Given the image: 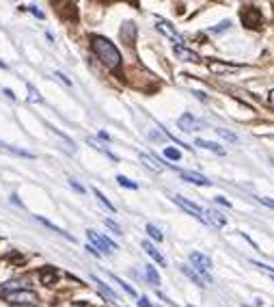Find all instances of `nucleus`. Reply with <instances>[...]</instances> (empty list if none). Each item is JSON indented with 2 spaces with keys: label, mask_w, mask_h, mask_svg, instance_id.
Listing matches in <instances>:
<instances>
[{
  "label": "nucleus",
  "mask_w": 274,
  "mask_h": 307,
  "mask_svg": "<svg viewBox=\"0 0 274 307\" xmlns=\"http://www.w3.org/2000/svg\"><path fill=\"white\" fill-rule=\"evenodd\" d=\"M91 46H93V52L97 54V58L102 61L108 69H119L121 67V52L117 50V46L108 41L106 37H99L95 35L91 39Z\"/></svg>",
  "instance_id": "obj_1"
},
{
  "label": "nucleus",
  "mask_w": 274,
  "mask_h": 307,
  "mask_svg": "<svg viewBox=\"0 0 274 307\" xmlns=\"http://www.w3.org/2000/svg\"><path fill=\"white\" fill-rule=\"evenodd\" d=\"M87 238H89V243H91V247H93L95 251L99 249V256H110L112 251L119 249V247L112 243V240H108L102 234H97L95 229H87Z\"/></svg>",
  "instance_id": "obj_2"
},
{
  "label": "nucleus",
  "mask_w": 274,
  "mask_h": 307,
  "mask_svg": "<svg viewBox=\"0 0 274 307\" xmlns=\"http://www.w3.org/2000/svg\"><path fill=\"white\" fill-rule=\"evenodd\" d=\"M7 301L13 307H37L39 297L33 290H13L7 292Z\"/></svg>",
  "instance_id": "obj_3"
},
{
  "label": "nucleus",
  "mask_w": 274,
  "mask_h": 307,
  "mask_svg": "<svg viewBox=\"0 0 274 307\" xmlns=\"http://www.w3.org/2000/svg\"><path fill=\"white\" fill-rule=\"evenodd\" d=\"M173 202H175L180 208L183 210V212H188L190 216H194V218H199L201 223H207L205 221V210H201V205H196L194 202H190V199H183V197H180V195H173Z\"/></svg>",
  "instance_id": "obj_4"
},
{
  "label": "nucleus",
  "mask_w": 274,
  "mask_h": 307,
  "mask_svg": "<svg viewBox=\"0 0 274 307\" xmlns=\"http://www.w3.org/2000/svg\"><path fill=\"white\" fill-rule=\"evenodd\" d=\"M180 270L192 283H196V286H203V288H210L212 286V277H210V273H205V270H196L192 266H182Z\"/></svg>",
  "instance_id": "obj_5"
},
{
  "label": "nucleus",
  "mask_w": 274,
  "mask_h": 307,
  "mask_svg": "<svg viewBox=\"0 0 274 307\" xmlns=\"http://www.w3.org/2000/svg\"><path fill=\"white\" fill-rule=\"evenodd\" d=\"M158 31L160 33H162L164 35V37H169L171 41H173V46H182L183 44V37H182V35L180 33H177L175 31V28H173V24H169V22H164V20H160L158 22Z\"/></svg>",
  "instance_id": "obj_6"
},
{
  "label": "nucleus",
  "mask_w": 274,
  "mask_h": 307,
  "mask_svg": "<svg viewBox=\"0 0 274 307\" xmlns=\"http://www.w3.org/2000/svg\"><path fill=\"white\" fill-rule=\"evenodd\" d=\"M177 126H180L182 130H186V132H196V130L203 126V121H199L194 115H190V113H183L180 119H177Z\"/></svg>",
  "instance_id": "obj_7"
},
{
  "label": "nucleus",
  "mask_w": 274,
  "mask_h": 307,
  "mask_svg": "<svg viewBox=\"0 0 274 307\" xmlns=\"http://www.w3.org/2000/svg\"><path fill=\"white\" fill-rule=\"evenodd\" d=\"M212 74H218V76H229V74H235L240 69V65H229V63H220V61H210L207 63Z\"/></svg>",
  "instance_id": "obj_8"
},
{
  "label": "nucleus",
  "mask_w": 274,
  "mask_h": 307,
  "mask_svg": "<svg viewBox=\"0 0 274 307\" xmlns=\"http://www.w3.org/2000/svg\"><path fill=\"white\" fill-rule=\"evenodd\" d=\"M190 262H192V268L196 270H210L212 268V259L205 256V253H199V251H194V253H190Z\"/></svg>",
  "instance_id": "obj_9"
},
{
  "label": "nucleus",
  "mask_w": 274,
  "mask_h": 307,
  "mask_svg": "<svg viewBox=\"0 0 274 307\" xmlns=\"http://www.w3.org/2000/svg\"><path fill=\"white\" fill-rule=\"evenodd\" d=\"M175 56L180 58V61H186V63H199L201 56L196 54V52L183 48V46H175Z\"/></svg>",
  "instance_id": "obj_10"
},
{
  "label": "nucleus",
  "mask_w": 274,
  "mask_h": 307,
  "mask_svg": "<svg viewBox=\"0 0 274 307\" xmlns=\"http://www.w3.org/2000/svg\"><path fill=\"white\" fill-rule=\"evenodd\" d=\"M180 175L183 180H188V182H192V184L196 186H210L212 184V180H207L205 175H201V173H192V171H180Z\"/></svg>",
  "instance_id": "obj_11"
},
{
  "label": "nucleus",
  "mask_w": 274,
  "mask_h": 307,
  "mask_svg": "<svg viewBox=\"0 0 274 307\" xmlns=\"http://www.w3.org/2000/svg\"><path fill=\"white\" fill-rule=\"evenodd\" d=\"M242 22L246 26H257L259 24V11L255 7H244L242 9Z\"/></svg>",
  "instance_id": "obj_12"
},
{
  "label": "nucleus",
  "mask_w": 274,
  "mask_h": 307,
  "mask_svg": "<svg viewBox=\"0 0 274 307\" xmlns=\"http://www.w3.org/2000/svg\"><path fill=\"white\" fill-rule=\"evenodd\" d=\"M205 221L210 223V225H214V227H225V225H227V218L220 214L218 210H214V208L205 210Z\"/></svg>",
  "instance_id": "obj_13"
},
{
  "label": "nucleus",
  "mask_w": 274,
  "mask_h": 307,
  "mask_svg": "<svg viewBox=\"0 0 274 307\" xmlns=\"http://www.w3.org/2000/svg\"><path fill=\"white\" fill-rule=\"evenodd\" d=\"M140 160H142V164L149 169V171H153V173H160L164 167L158 162V158L153 156V154H145V152H140Z\"/></svg>",
  "instance_id": "obj_14"
},
{
  "label": "nucleus",
  "mask_w": 274,
  "mask_h": 307,
  "mask_svg": "<svg viewBox=\"0 0 274 307\" xmlns=\"http://www.w3.org/2000/svg\"><path fill=\"white\" fill-rule=\"evenodd\" d=\"M142 249H145V253H147V256L151 257V259H156V262L160 264V266H166V259H164V256H162V253H160V251H158V249H156V247H153L151 243H149V240H142Z\"/></svg>",
  "instance_id": "obj_15"
},
{
  "label": "nucleus",
  "mask_w": 274,
  "mask_h": 307,
  "mask_svg": "<svg viewBox=\"0 0 274 307\" xmlns=\"http://www.w3.org/2000/svg\"><path fill=\"white\" fill-rule=\"evenodd\" d=\"M91 279L95 281V286H97V290H99V292H102V294H104V297H106V299H108V301H110V303H117V301H119V297H117V294H115V292H112V290H110V288H108V286H106V283H104V281H99V279H97V277H91Z\"/></svg>",
  "instance_id": "obj_16"
},
{
  "label": "nucleus",
  "mask_w": 274,
  "mask_h": 307,
  "mask_svg": "<svg viewBox=\"0 0 274 307\" xmlns=\"http://www.w3.org/2000/svg\"><path fill=\"white\" fill-rule=\"evenodd\" d=\"M194 145H199L201 150H207V152L218 154V156H223V154H225V150H223V147H220L218 143H212V141H205V139H196Z\"/></svg>",
  "instance_id": "obj_17"
},
{
  "label": "nucleus",
  "mask_w": 274,
  "mask_h": 307,
  "mask_svg": "<svg viewBox=\"0 0 274 307\" xmlns=\"http://www.w3.org/2000/svg\"><path fill=\"white\" fill-rule=\"evenodd\" d=\"M41 281H44L46 286H52V283L56 281V270L54 268H44L41 270Z\"/></svg>",
  "instance_id": "obj_18"
},
{
  "label": "nucleus",
  "mask_w": 274,
  "mask_h": 307,
  "mask_svg": "<svg viewBox=\"0 0 274 307\" xmlns=\"http://www.w3.org/2000/svg\"><path fill=\"white\" fill-rule=\"evenodd\" d=\"M145 273H147V279L151 281V286H160V275H158V270H156V266H151V264H149V266L145 268Z\"/></svg>",
  "instance_id": "obj_19"
},
{
  "label": "nucleus",
  "mask_w": 274,
  "mask_h": 307,
  "mask_svg": "<svg viewBox=\"0 0 274 307\" xmlns=\"http://www.w3.org/2000/svg\"><path fill=\"white\" fill-rule=\"evenodd\" d=\"M216 132H218V137H223L225 141H229V143H237V137L233 132H229V130H225V128H216Z\"/></svg>",
  "instance_id": "obj_20"
},
{
  "label": "nucleus",
  "mask_w": 274,
  "mask_h": 307,
  "mask_svg": "<svg viewBox=\"0 0 274 307\" xmlns=\"http://www.w3.org/2000/svg\"><path fill=\"white\" fill-rule=\"evenodd\" d=\"M112 279H115V283H119V286H121L123 290H126V292H128V294H130V297H132V299H136V297H138V294H136V290H134L132 286H130V283H126L123 279H119V277H112Z\"/></svg>",
  "instance_id": "obj_21"
},
{
  "label": "nucleus",
  "mask_w": 274,
  "mask_h": 307,
  "mask_svg": "<svg viewBox=\"0 0 274 307\" xmlns=\"http://www.w3.org/2000/svg\"><path fill=\"white\" fill-rule=\"evenodd\" d=\"M93 193H95V197H97V199H99V204H104V205H106V208H108L110 212H115V205H112V204L108 202V197H106V195H104V193H99V191H97V188H93Z\"/></svg>",
  "instance_id": "obj_22"
},
{
  "label": "nucleus",
  "mask_w": 274,
  "mask_h": 307,
  "mask_svg": "<svg viewBox=\"0 0 274 307\" xmlns=\"http://www.w3.org/2000/svg\"><path fill=\"white\" fill-rule=\"evenodd\" d=\"M28 102H33V104H35V102H37V104H39V102H44V98L39 96V91L35 89L33 85H28Z\"/></svg>",
  "instance_id": "obj_23"
},
{
  "label": "nucleus",
  "mask_w": 274,
  "mask_h": 307,
  "mask_svg": "<svg viewBox=\"0 0 274 307\" xmlns=\"http://www.w3.org/2000/svg\"><path fill=\"white\" fill-rule=\"evenodd\" d=\"M147 234H149V236H151V238H153V240H158V243H162V240H164V234H162V232H160V229H158V227H153V225H147Z\"/></svg>",
  "instance_id": "obj_24"
},
{
  "label": "nucleus",
  "mask_w": 274,
  "mask_h": 307,
  "mask_svg": "<svg viewBox=\"0 0 274 307\" xmlns=\"http://www.w3.org/2000/svg\"><path fill=\"white\" fill-rule=\"evenodd\" d=\"M0 152H11V154H20V156H28V158L33 156V154H28V152H22V150H15V147H9V145H4L2 141H0Z\"/></svg>",
  "instance_id": "obj_25"
},
{
  "label": "nucleus",
  "mask_w": 274,
  "mask_h": 307,
  "mask_svg": "<svg viewBox=\"0 0 274 307\" xmlns=\"http://www.w3.org/2000/svg\"><path fill=\"white\" fill-rule=\"evenodd\" d=\"M164 156H166V158H171V160H180L182 154L177 152L175 147H166V150H164Z\"/></svg>",
  "instance_id": "obj_26"
},
{
  "label": "nucleus",
  "mask_w": 274,
  "mask_h": 307,
  "mask_svg": "<svg viewBox=\"0 0 274 307\" xmlns=\"http://www.w3.org/2000/svg\"><path fill=\"white\" fill-rule=\"evenodd\" d=\"M231 28V22L229 20H225V22H220L218 26H212L210 28V33H223V31H229Z\"/></svg>",
  "instance_id": "obj_27"
},
{
  "label": "nucleus",
  "mask_w": 274,
  "mask_h": 307,
  "mask_svg": "<svg viewBox=\"0 0 274 307\" xmlns=\"http://www.w3.org/2000/svg\"><path fill=\"white\" fill-rule=\"evenodd\" d=\"M117 182H119V184H121V186H126V188H132V191H134V188H138V186H136L132 180H128L126 175H117Z\"/></svg>",
  "instance_id": "obj_28"
},
{
  "label": "nucleus",
  "mask_w": 274,
  "mask_h": 307,
  "mask_svg": "<svg viewBox=\"0 0 274 307\" xmlns=\"http://www.w3.org/2000/svg\"><path fill=\"white\" fill-rule=\"evenodd\" d=\"M104 223H106V227H110V229H112V232H115V234H119V236H121V234H123V229H121V227H119V225H117V223H115V221H110V218H106V221H104Z\"/></svg>",
  "instance_id": "obj_29"
},
{
  "label": "nucleus",
  "mask_w": 274,
  "mask_h": 307,
  "mask_svg": "<svg viewBox=\"0 0 274 307\" xmlns=\"http://www.w3.org/2000/svg\"><path fill=\"white\" fill-rule=\"evenodd\" d=\"M253 266H257L259 270H266V273H270V275H274V268H270V266H266V264H261V262H253Z\"/></svg>",
  "instance_id": "obj_30"
},
{
  "label": "nucleus",
  "mask_w": 274,
  "mask_h": 307,
  "mask_svg": "<svg viewBox=\"0 0 274 307\" xmlns=\"http://www.w3.org/2000/svg\"><path fill=\"white\" fill-rule=\"evenodd\" d=\"M138 307H153V305H151V301H149L147 297H140L138 299Z\"/></svg>",
  "instance_id": "obj_31"
},
{
  "label": "nucleus",
  "mask_w": 274,
  "mask_h": 307,
  "mask_svg": "<svg viewBox=\"0 0 274 307\" xmlns=\"http://www.w3.org/2000/svg\"><path fill=\"white\" fill-rule=\"evenodd\" d=\"M259 202L264 204V205H268V208H274V199H266V197H259Z\"/></svg>",
  "instance_id": "obj_32"
},
{
  "label": "nucleus",
  "mask_w": 274,
  "mask_h": 307,
  "mask_svg": "<svg viewBox=\"0 0 274 307\" xmlns=\"http://www.w3.org/2000/svg\"><path fill=\"white\" fill-rule=\"evenodd\" d=\"M69 184L74 186V188H76V191H78V193H85V186H80V184H78V182H76V180H69Z\"/></svg>",
  "instance_id": "obj_33"
},
{
  "label": "nucleus",
  "mask_w": 274,
  "mask_h": 307,
  "mask_svg": "<svg viewBox=\"0 0 274 307\" xmlns=\"http://www.w3.org/2000/svg\"><path fill=\"white\" fill-rule=\"evenodd\" d=\"M54 76H56V78H58V80H61V82H65V85H67V87H71V82H69L67 78H65V74H61V72H56Z\"/></svg>",
  "instance_id": "obj_34"
},
{
  "label": "nucleus",
  "mask_w": 274,
  "mask_h": 307,
  "mask_svg": "<svg viewBox=\"0 0 274 307\" xmlns=\"http://www.w3.org/2000/svg\"><path fill=\"white\" fill-rule=\"evenodd\" d=\"M192 93H194L196 100H201V102H205V100H207V96H205V93H201V91H192Z\"/></svg>",
  "instance_id": "obj_35"
},
{
  "label": "nucleus",
  "mask_w": 274,
  "mask_h": 307,
  "mask_svg": "<svg viewBox=\"0 0 274 307\" xmlns=\"http://www.w3.org/2000/svg\"><path fill=\"white\" fill-rule=\"evenodd\" d=\"M28 9H31V11H33V13L37 15V17H44V13H41V11H39L37 7H35V4H31V7H28Z\"/></svg>",
  "instance_id": "obj_36"
},
{
  "label": "nucleus",
  "mask_w": 274,
  "mask_h": 307,
  "mask_svg": "<svg viewBox=\"0 0 274 307\" xmlns=\"http://www.w3.org/2000/svg\"><path fill=\"white\" fill-rule=\"evenodd\" d=\"M268 102H270V106L274 108V89H272L270 93H268Z\"/></svg>",
  "instance_id": "obj_37"
},
{
  "label": "nucleus",
  "mask_w": 274,
  "mask_h": 307,
  "mask_svg": "<svg viewBox=\"0 0 274 307\" xmlns=\"http://www.w3.org/2000/svg\"><path fill=\"white\" fill-rule=\"evenodd\" d=\"M2 93H4V96H7V98H11V100H15V96H13V93H11V89H4Z\"/></svg>",
  "instance_id": "obj_38"
},
{
  "label": "nucleus",
  "mask_w": 274,
  "mask_h": 307,
  "mask_svg": "<svg viewBox=\"0 0 274 307\" xmlns=\"http://www.w3.org/2000/svg\"><path fill=\"white\" fill-rule=\"evenodd\" d=\"M188 307H194V305H188Z\"/></svg>",
  "instance_id": "obj_39"
},
{
  "label": "nucleus",
  "mask_w": 274,
  "mask_h": 307,
  "mask_svg": "<svg viewBox=\"0 0 274 307\" xmlns=\"http://www.w3.org/2000/svg\"><path fill=\"white\" fill-rule=\"evenodd\" d=\"M244 307H248V305H244Z\"/></svg>",
  "instance_id": "obj_40"
}]
</instances>
